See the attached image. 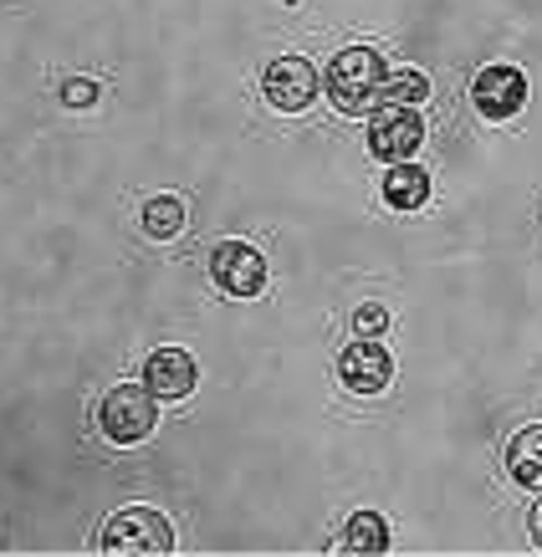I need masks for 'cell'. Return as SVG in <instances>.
<instances>
[{
  "mask_svg": "<svg viewBox=\"0 0 542 557\" xmlns=\"http://www.w3.org/2000/svg\"><path fill=\"white\" fill-rule=\"evenodd\" d=\"M384 57L373 47H343L333 62H328V77H322V87H328V98L338 102L343 113H364V108H373V98L384 92Z\"/></svg>",
  "mask_w": 542,
  "mask_h": 557,
  "instance_id": "6da1fadb",
  "label": "cell"
},
{
  "mask_svg": "<svg viewBox=\"0 0 542 557\" xmlns=\"http://www.w3.org/2000/svg\"><path fill=\"white\" fill-rule=\"evenodd\" d=\"M98 553H108V557H170L174 553V527L149 507L113 511L98 532Z\"/></svg>",
  "mask_w": 542,
  "mask_h": 557,
  "instance_id": "7a4b0ae2",
  "label": "cell"
},
{
  "mask_svg": "<svg viewBox=\"0 0 542 557\" xmlns=\"http://www.w3.org/2000/svg\"><path fill=\"white\" fill-rule=\"evenodd\" d=\"M153 424H159V409H153L149 384L108 388V399L98 405V430L113 440V445H138V440H149Z\"/></svg>",
  "mask_w": 542,
  "mask_h": 557,
  "instance_id": "3957f363",
  "label": "cell"
},
{
  "mask_svg": "<svg viewBox=\"0 0 542 557\" xmlns=\"http://www.w3.org/2000/svg\"><path fill=\"white\" fill-rule=\"evenodd\" d=\"M424 144V119L415 108H399V102H384L369 119V153L384 159V164H405L409 153Z\"/></svg>",
  "mask_w": 542,
  "mask_h": 557,
  "instance_id": "277c9868",
  "label": "cell"
},
{
  "mask_svg": "<svg viewBox=\"0 0 542 557\" xmlns=\"http://www.w3.org/2000/svg\"><path fill=\"white\" fill-rule=\"evenodd\" d=\"M210 282L225 292V297H256L267 287V256L246 246V240H221L210 251Z\"/></svg>",
  "mask_w": 542,
  "mask_h": 557,
  "instance_id": "5b68a950",
  "label": "cell"
},
{
  "mask_svg": "<svg viewBox=\"0 0 542 557\" xmlns=\"http://www.w3.org/2000/svg\"><path fill=\"white\" fill-rule=\"evenodd\" d=\"M318 87H322L318 67L303 62V57H276V62L261 72V92H267V102L276 113H303V108H312Z\"/></svg>",
  "mask_w": 542,
  "mask_h": 557,
  "instance_id": "8992f818",
  "label": "cell"
},
{
  "mask_svg": "<svg viewBox=\"0 0 542 557\" xmlns=\"http://www.w3.org/2000/svg\"><path fill=\"white\" fill-rule=\"evenodd\" d=\"M338 379L354 394H379V388L394 379V358H390V348L379 338H358V343H348L343 348V358H338Z\"/></svg>",
  "mask_w": 542,
  "mask_h": 557,
  "instance_id": "52a82bcc",
  "label": "cell"
},
{
  "mask_svg": "<svg viewBox=\"0 0 542 557\" xmlns=\"http://www.w3.org/2000/svg\"><path fill=\"white\" fill-rule=\"evenodd\" d=\"M471 102H476V113H481V119H512V113H522V102H527V77L517 67L476 72Z\"/></svg>",
  "mask_w": 542,
  "mask_h": 557,
  "instance_id": "ba28073f",
  "label": "cell"
},
{
  "mask_svg": "<svg viewBox=\"0 0 542 557\" xmlns=\"http://www.w3.org/2000/svg\"><path fill=\"white\" fill-rule=\"evenodd\" d=\"M144 384H149V394H159V399H185L189 388L200 384V363H195L185 348H159V354H149V363H144Z\"/></svg>",
  "mask_w": 542,
  "mask_h": 557,
  "instance_id": "9c48e42d",
  "label": "cell"
},
{
  "mask_svg": "<svg viewBox=\"0 0 542 557\" xmlns=\"http://www.w3.org/2000/svg\"><path fill=\"white\" fill-rule=\"evenodd\" d=\"M333 553H354V557H384L390 553V522L379 517V511H358L348 517L333 542Z\"/></svg>",
  "mask_w": 542,
  "mask_h": 557,
  "instance_id": "30bf717a",
  "label": "cell"
},
{
  "mask_svg": "<svg viewBox=\"0 0 542 557\" xmlns=\"http://www.w3.org/2000/svg\"><path fill=\"white\" fill-rule=\"evenodd\" d=\"M507 471L517 486L542 491V424H527L522 435L507 445Z\"/></svg>",
  "mask_w": 542,
  "mask_h": 557,
  "instance_id": "8fae6325",
  "label": "cell"
},
{
  "mask_svg": "<svg viewBox=\"0 0 542 557\" xmlns=\"http://www.w3.org/2000/svg\"><path fill=\"white\" fill-rule=\"evenodd\" d=\"M384 200H390L394 210H420V205L430 200V174H424L420 164H394V170L384 174Z\"/></svg>",
  "mask_w": 542,
  "mask_h": 557,
  "instance_id": "7c38bea8",
  "label": "cell"
},
{
  "mask_svg": "<svg viewBox=\"0 0 542 557\" xmlns=\"http://www.w3.org/2000/svg\"><path fill=\"white\" fill-rule=\"evenodd\" d=\"M144 231H149L153 240H174L185 231V205L174 200V195H153V200L144 205Z\"/></svg>",
  "mask_w": 542,
  "mask_h": 557,
  "instance_id": "4fadbf2b",
  "label": "cell"
},
{
  "mask_svg": "<svg viewBox=\"0 0 542 557\" xmlns=\"http://www.w3.org/2000/svg\"><path fill=\"white\" fill-rule=\"evenodd\" d=\"M379 98L399 102V108H415V102L430 98V77H424V72H415V67L394 72V77H384V92H379Z\"/></svg>",
  "mask_w": 542,
  "mask_h": 557,
  "instance_id": "5bb4252c",
  "label": "cell"
},
{
  "mask_svg": "<svg viewBox=\"0 0 542 557\" xmlns=\"http://www.w3.org/2000/svg\"><path fill=\"white\" fill-rule=\"evenodd\" d=\"M390 327V312L379 302H369V307H358L354 312V333H364V338H373V333H384Z\"/></svg>",
  "mask_w": 542,
  "mask_h": 557,
  "instance_id": "9a60e30c",
  "label": "cell"
},
{
  "mask_svg": "<svg viewBox=\"0 0 542 557\" xmlns=\"http://www.w3.org/2000/svg\"><path fill=\"white\" fill-rule=\"evenodd\" d=\"M62 102H72V108H93V102H98V83H87V77H72V83L62 87Z\"/></svg>",
  "mask_w": 542,
  "mask_h": 557,
  "instance_id": "2e32d148",
  "label": "cell"
},
{
  "mask_svg": "<svg viewBox=\"0 0 542 557\" xmlns=\"http://www.w3.org/2000/svg\"><path fill=\"white\" fill-rule=\"evenodd\" d=\"M532 537H538V547H542V496H538V507H532Z\"/></svg>",
  "mask_w": 542,
  "mask_h": 557,
  "instance_id": "e0dca14e",
  "label": "cell"
}]
</instances>
